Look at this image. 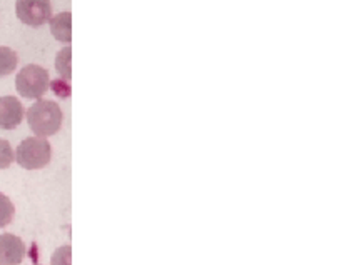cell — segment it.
<instances>
[{"instance_id":"7","label":"cell","mask_w":354,"mask_h":265,"mask_svg":"<svg viewBox=\"0 0 354 265\" xmlns=\"http://www.w3.org/2000/svg\"><path fill=\"white\" fill-rule=\"evenodd\" d=\"M50 32L59 42H72V14L71 12H60L55 17H50Z\"/></svg>"},{"instance_id":"10","label":"cell","mask_w":354,"mask_h":265,"mask_svg":"<svg viewBox=\"0 0 354 265\" xmlns=\"http://www.w3.org/2000/svg\"><path fill=\"white\" fill-rule=\"evenodd\" d=\"M15 207L7 195L0 192V228L7 227L14 220Z\"/></svg>"},{"instance_id":"12","label":"cell","mask_w":354,"mask_h":265,"mask_svg":"<svg viewBox=\"0 0 354 265\" xmlns=\"http://www.w3.org/2000/svg\"><path fill=\"white\" fill-rule=\"evenodd\" d=\"M50 265H72V247L62 246L52 254Z\"/></svg>"},{"instance_id":"5","label":"cell","mask_w":354,"mask_h":265,"mask_svg":"<svg viewBox=\"0 0 354 265\" xmlns=\"http://www.w3.org/2000/svg\"><path fill=\"white\" fill-rule=\"evenodd\" d=\"M24 106L20 100L14 95H6L0 97V128L3 130H12L17 128L24 120Z\"/></svg>"},{"instance_id":"11","label":"cell","mask_w":354,"mask_h":265,"mask_svg":"<svg viewBox=\"0 0 354 265\" xmlns=\"http://www.w3.org/2000/svg\"><path fill=\"white\" fill-rule=\"evenodd\" d=\"M14 162H15V152L9 144V140L0 139V170L9 168Z\"/></svg>"},{"instance_id":"3","label":"cell","mask_w":354,"mask_h":265,"mask_svg":"<svg viewBox=\"0 0 354 265\" xmlns=\"http://www.w3.org/2000/svg\"><path fill=\"white\" fill-rule=\"evenodd\" d=\"M49 86V70L40 66H34V63L22 67L15 77V88L24 99H42Z\"/></svg>"},{"instance_id":"9","label":"cell","mask_w":354,"mask_h":265,"mask_svg":"<svg viewBox=\"0 0 354 265\" xmlns=\"http://www.w3.org/2000/svg\"><path fill=\"white\" fill-rule=\"evenodd\" d=\"M71 60H72V49L69 46L62 49L55 57V70L62 79L71 80L72 69H71Z\"/></svg>"},{"instance_id":"13","label":"cell","mask_w":354,"mask_h":265,"mask_svg":"<svg viewBox=\"0 0 354 265\" xmlns=\"http://www.w3.org/2000/svg\"><path fill=\"white\" fill-rule=\"evenodd\" d=\"M49 87H52V90L55 92V95H59V97H62V99H67L71 95V82L66 79L54 80V82H52V86H49Z\"/></svg>"},{"instance_id":"1","label":"cell","mask_w":354,"mask_h":265,"mask_svg":"<svg viewBox=\"0 0 354 265\" xmlns=\"http://www.w3.org/2000/svg\"><path fill=\"white\" fill-rule=\"evenodd\" d=\"M26 115L30 130L37 137H52L62 127L64 114L54 100L39 99L34 106L29 107Z\"/></svg>"},{"instance_id":"8","label":"cell","mask_w":354,"mask_h":265,"mask_svg":"<svg viewBox=\"0 0 354 265\" xmlns=\"http://www.w3.org/2000/svg\"><path fill=\"white\" fill-rule=\"evenodd\" d=\"M17 69V54L10 47H0V77L10 75Z\"/></svg>"},{"instance_id":"6","label":"cell","mask_w":354,"mask_h":265,"mask_svg":"<svg viewBox=\"0 0 354 265\" xmlns=\"http://www.w3.org/2000/svg\"><path fill=\"white\" fill-rule=\"evenodd\" d=\"M26 257V244L14 234L0 235V265H20Z\"/></svg>"},{"instance_id":"2","label":"cell","mask_w":354,"mask_h":265,"mask_svg":"<svg viewBox=\"0 0 354 265\" xmlns=\"http://www.w3.org/2000/svg\"><path fill=\"white\" fill-rule=\"evenodd\" d=\"M52 159V146L44 137H27L15 150V162L26 170H39L47 167Z\"/></svg>"},{"instance_id":"4","label":"cell","mask_w":354,"mask_h":265,"mask_svg":"<svg viewBox=\"0 0 354 265\" xmlns=\"http://www.w3.org/2000/svg\"><path fill=\"white\" fill-rule=\"evenodd\" d=\"M15 14L22 23L30 27H40L52 17L50 0H17Z\"/></svg>"}]
</instances>
